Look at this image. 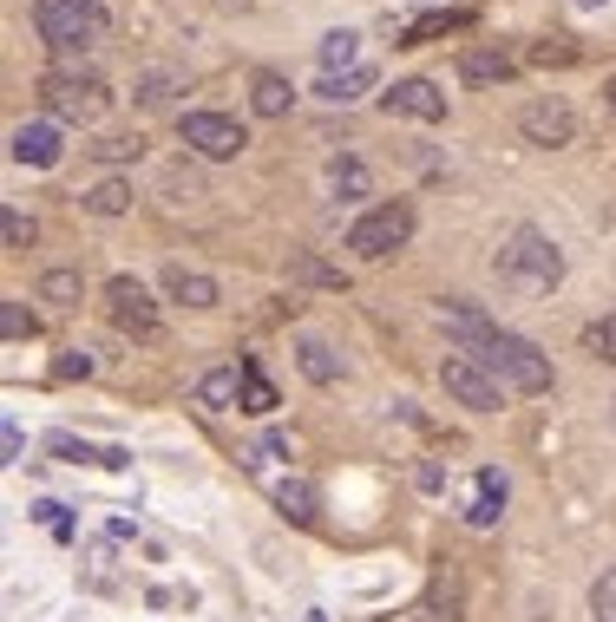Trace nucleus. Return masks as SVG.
<instances>
[{
  "label": "nucleus",
  "instance_id": "11",
  "mask_svg": "<svg viewBox=\"0 0 616 622\" xmlns=\"http://www.w3.org/2000/svg\"><path fill=\"white\" fill-rule=\"evenodd\" d=\"M59 151H66V144H59V118H33V125H20V131H13V157H20V164H33V171H53V164H59Z\"/></svg>",
  "mask_w": 616,
  "mask_h": 622
},
{
  "label": "nucleus",
  "instance_id": "27",
  "mask_svg": "<svg viewBox=\"0 0 616 622\" xmlns=\"http://www.w3.org/2000/svg\"><path fill=\"white\" fill-rule=\"evenodd\" d=\"M584 348H591L597 361H611V367H616V315H597V321L584 328Z\"/></svg>",
  "mask_w": 616,
  "mask_h": 622
},
{
  "label": "nucleus",
  "instance_id": "22",
  "mask_svg": "<svg viewBox=\"0 0 616 622\" xmlns=\"http://www.w3.org/2000/svg\"><path fill=\"white\" fill-rule=\"evenodd\" d=\"M85 210H92V216H125V210H131V184L105 177L98 190H85Z\"/></svg>",
  "mask_w": 616,
  "mask_h": 622
},
{
  "label": "nucleus",
  "instance_id": "20",
  "mask_svg": "<svg viewBox=\"0 0 616 622\" xmlns=\"http://www.w3.org/2000/svg\"><path fill=\"white\" fill-rule=\"evenodd\" d=\"M295 354H302V374H309L315 387H335V380H341V361H335V348H328V341H315V335H309Z\"/></svg>",
  "mask_w": 616,
  "mask_h": 622
},
{
  "label": "nucleus",
  "instance_id": "16",
  "mask_svg": "<svg viewBox=\"0 0 616 622\" xmlns=\"http://www.w3.org/2000/svg\"><path fill=\"white\" fill-rule=\"evenodd\" d=\"M197 400H204V407H217V413L243 407V367H210V374L197 380Z\"/></svg>",
  "mask_w": 616,
  "mask_h": 622
},
{
  "label": "nucleus",
  "instance_id": "8",
  "mask_svg": "<svg viewBox=\"0 0 616 622\" xmlns=\"http://www.w3.org/2000/svg\"><path fill=\"white\" fill-rule=\"evenodd\" d=\"M184 144H190L197 157L223 164V157H236L249 138H243V125H236V118H223V112H184Z\"/></svg>",
  "mask_w": 616,
  "mask_h": 622
},
{
  "label": "nucleus",
  "instance_id": "26",
  "mask_svg": "<svg viewBox=\"0 0 616 622\" xmlns=\"http://www.w3.org/2000/svg\"><path fill=\"white\" fill-rule=\"evenodd\" d=\"M328 184H335V190H348V197H368V164H361V157H335Z\"/></svg>",
  "mask_w": 616,
  "mask_h": 622
},
{
  "label": "nucleus",
  "instance_id": "4",
  "mask_svg": "<svg viewBox=\"0 0 616 622\" xmlns=\"http://www.w3.org/2000/svg\"><path fill=\"white\" fill-rule=\"evenodd\" d=\"M407 236H414V203L387 197V203H374L368 216H355V230H348V249H355V256H368V262H381V256L407 249Z\"/></svg>",
  "mask_w": 616,
  "mask_h": 622
},
{
  "label": "nucleus",
  "instance_id": "17",
  "mask_svg": "<svg viewBox=\"0 0 616 622\" xmlns=\"http://www.w3.org/2000/svg\"><path fill=\"white\" fill-rule=\"evenodd\" d=\"M276 505H282L295 525H315V512H322V492H315L309 479H276Z\"/></svg>",
  "mask_w": 616,
  "mask_h": 622
},
{
  "label": "nucleus",
  "instance_id": "5",
  "mask_svg": "<svg viewBox=\"0 0 616 622\" xmlns=\"http://www.w3.org/2000/svg\"><path fill=\"white\" fill-rule=\"evenodd\" d=\"M39 98H46V112H53L59 125H92V118L112 105V92H105L92 72H46V79H39Z\"/></svg>",
  "mask_w": 616,
  "mask_h": 622
},
{
  "label": "nucleus",
  "instance_id": "38",
  "mask_svg": "<svg viewBox=\"0 0 616 622\" xmlns=\"http://www.w3.org/2000/svg\"><path fill=\"white\" fill-rule=\"evenodd\" d=\"M578 7H604V0H578Z\"/></svg>",
  "mask_w": 616,
  "mask_h": 622
},
{
  "label": "nucleus",
  "instance_id": "29",
  "mask_svg": "<svg viewBox=\"0 0 616 622\" xmlns=\"http://www.w3.org/2000/svg\"><path fill=\"white\" fill-rule=\"evenodd\" d=\"M473 13H433V20H420L414 33H407V46H420V39H433V33H453V26H466Z\"/></svg>",
  "mask_w": 616,
  "mask_h": 622
},
{
  "label": "nucleus",
  "instance_id": "28",
  "mask_svg": "<svg viewBox=\"0 0 616 622\" xmlns=\"http://www.w3.org/2000/svg\"><path fill=\"white\" fill-rule=\"evenodd\" d=\"M591 622H616V571L591 584Z\"/></svg>",
  "mask_w": 616,
  "mask_h": 622
},
{
  "label": "nucleus",
  "instance_id": "19",
  "mask_svg": "<svg viewBox=\"0 0 616 622\" xmlns=\"http://www.w3.org/2000/svg\"><path fill=\"white\" fill-rule=\"evenodd\" d=\"M368 85H374V72H368V66H355V72H322V85H315V92H322L328 105H355Z\"/></svg>",
  "mask_w": 616,
  "mask_h": 622
},
{
  "label": "nucleus",
  "instance_id": "24",
  "mask_svg": "<svg viewBox=\"0 0 616 622\" xmlns=\"http://www.w3.org/2000/svg\"><path fill=\"white\" fill-rule=\"evenodd\" d=\"M355 52H361V33H348V26L328 33V39H322V72H341V66L355 72Z\"/></svg>",
  "mask_w": 616,
  "mask_h": 622
},
{
  "label": "nucleus",
  "instance_id": "36",
  "mask_svg": "<svg viewBox=\"0 0 616 622\" xmlns=\"http://www.w3.org/2000/svg\"><path fill=\"white\" fill-rule=\"evenodd\" d=\"M138 151H144V138H105V144H98V157H112V164H118V157H138Z\"/></svg>",
  "mask_w": 616,
  "mask_h": 622
},
{
  "label": "nucleus",
  "instance_id": "6",
  "mask_svg": "<svg viewBox=\"0 0 616 622\" xmlns=\"http://www.w3.org/2000/svg\"><path fill=\"white\" fill-rule=\"evenodd\" d=\"M440 387H446L466 413H499V400H505V394H499V374H492L479 354H446V361H440Z\"/></svg>",
  "mask_w": 616,
  "mask_h": 622
},
{
  "label": "nucleus",
  "instance_id": "2",
  "mask_svg": "<svg viewBox=\"0 0 616 622\" xmlns=\"http://www.w3.org/2000/svg\"><path fill=\"white\" fill-rule=\"evenodd\" d=\"M33 26L53 52H92L112 33L105 0H33Z\"/></svg>",
  "mask_w": 616,
  "mask_h": 622
},
{
  "label": "nucleus",
  "instance_id": "33",
  "mask_svg": "<svg viewBox=\"0 0 616 622\" xmlns=\"http://www.w3.org/2000/svg\"><path fill=\"white\" fill-rule=\"evenodd\" d=\"M414 622H460V603H453V597H427V603L414 610Z\"/></svg>",
  "mask_w": 616,
  "mask_h": 622
},
{
  "label": "nucleus",
  "instance_id": "12",
  "mask_svg": "<svg viewBox=\"0 0 616 622\" xmlns=\"http://www.w3.org/2000/svg\"><path fill=\"white\" fill-rule=\"evenodd\" d=\"M512 72H519V59H512L505 46H466V52H460V79H466V85H505Z\"/></svg>",
  "mask_w": 616,
  "mask_h": 622
},
{
  "label": "nucleus",
  "instance_id": "1",
  "mask_svg": "<svg viewBox=\"0 0 616 622\" xmlns=\"http://www.w3.org/2000/svg\"><path fill=\"white\" fill-rule=\"evenodd\" d=\"M492 269H499V282L532 289V295H545V289H558V282H565V256H558V243H551L545 230H532V223H519V230L499 243Z\"/></svg>",
  "mask_w": 616,
  "mask_h": 622
},
{
  "label": "nucleus",
  "instance_id": "13",
  "mask_svg": "<svg viewBox=\"0 0 616 622\" xmlns=\"http://www.w3.org/2000/svg\"><path fill=\"white\" fill-rule=\"evenodd\" d=\"M440 321H446V328H453V335H460L473 354H479V348L499 335V328L486 321V308H473V302H460V295H446V302H440Z\"/></svg>",
  "mask_w": 616,
  "mask_h": 622
},
{
  "label": "nucleus",
  "instance_id": "10",
  "mask_svg": "<svg viewBox=\"0 0 616 622\" xmlns=\"http://www.w3.org/2000/svg\"><path fill=\"white\" fill-rule=\"evenodd\" d=\"M381 105H387V112H400V118H427V125H440V118H446V92H440L433 79H400L394 92H381Z\"/></svg>",
  "mask_w": 616,
  "mask_h": 622
},
{
  "label": "nucleus",
  "instance_id": "14",
  "mask_svg": "<svg viewBox=\"0 0 616 622\" xmlns=\"http://www.w3.org/2000/svg\"><path fill=\"white\" fill-rule=\"evenodd\" d=\"M164 295L184 302V308H217V282H210L204 269H184V262L164 269Z\"/></svg>",
  "mask_w": 616,
  "mask_h": 622
},
{
  "label": "nucleus",
  "instance_id": "7",
  "mask_svg": "<svg viewBox=\"0 0 616 622\" xmlns=\"http://www.w3.org/2000/svg\"><path fill=\"white\" fill-rule=\"evenodd\" d=\"M105 308H112V328H125L138 341H158V308H151V295H144L138 275H112L105 282Z\"/></svg>",
  "mask_w": 616,
  "mask_h": 622
},
{
  "label": "nucleus",
  "instance_id": "37",
  "mask_svg": "<svg viewBox=\"0 0 616 622\" xmlns=\"http://www.w3.org/2000/svg\"><path fill=\"white\" fill-rule=\"evenodd\" d=\"M604 98H611V112H616V79H611V85H604Z\"/></svg>",
  "mask_w": 616,
  "mask_h": 622
},
{
  "label": "nucleus",
  "instance_id": "30",
  "mask_svg": "<svg viewBox=\"0 0 616 622\" xmlns=\"http://www.w3.org/2000/svg\"><path fill=\"white\" fill-rule=\"evenodd\" d=\"M532 59H538V66H578V46H571V39H538Z\"/></svg>",
  "mask_w": 616,
  "mask_h": 622
},
{
  "label": "nucleus",
  "instance_id": "15",
  "mask_svg": "<svg viewBox=\"0 0 616 622\" xmlns=\"http://www.w3.org/2000/svg\"><path fill=\"white\" fill-rule=\"evenodd\" d=\"M499 518H505V479L486 466V472L473 479V498H466V525H479V531H486V525H499Z\"/></svg>",
  "mask_w": 616,
  "mask_h": 622
},
{
  "label": "nucleus",
  "instance_id": "9",
  "mask_svg": "<svg viewBox=\"0 0 616 622\" xmlns=\"http://www.w3.org/2000/svg\"><path fill=\"white\" fill-rule=\"evenodd\" d=\"M519 131H525L532 144H551V151H558V144L578 138V112H571L565 98H532V105L519 112Z\"/></svg>",
  "mask_w": 616,
  "mask_h": 622
},
{
  "label": "nucleus",
  "instance_id": "32",
  "mask_svg": "<svg viewBox=\"0 0 616 622\" xmlns=\"http://www.w3.org/2000/svg\"><path fill=\"white\" fill-rule=\"evenodd\" d=\"M171 92H177V79H164V72H151V79L138 85V105H171Z\"/></svg>",
  "mask_w": 616,
  "mask_h": 622
},
{
  "label": "nucleus",
  "instance_id": "34",
  "mask_svg": "<svg viewBox=\"0 0 616 622\" xmlns=\"http://www.w3.org/2000/svg\"><path fill=\"white\" fill-rule=\"evenodd\" d=\"M295 275H302V282H328V289H341V269H322L315 256H295Z\"/></svg>",
  "mask_w": 616,
  "mask_h": 622
},
{
  "label": "nucleus",
  "instance_id": "25",
  "mask_svg": "<svg viewBox=\"0 0 616 622\" xmlns=\"http://www.w3.org/2000/svg\"><path fill=\"white\" fill-rule=\"evenodd\" d=\"M0 335H7V341H33V335H39V321H33V308L7 295V302H0Z\"/></svg>",
  "mask_w": 616,
  "mask_h": 622
},
{
  "label": "nucleus",
  "instance_id": "18",
  "mask_svg": "<svg viewBox=\"0 0 616 622\" xmlns=\"http://www.w3.org/2000/svg\"><path fill=\"white\" fill-rule=\"evenodd\" d=\"M289 98H295V92H289V79H282V72H256V79H249V105H256L263 118H282V112H289Z\"/></svg>",
  "mask_w": 616,
  "mask_h": 622
},
{
  "label": "nucleus",
  "instance_id": "23",
  "mask_svg": "<svg viewBox=\"0 0 616 622\" xmlns=\"http://www.w3.org/2000/svg\"><path fill=\"white\" fill-rule=\"evenodd\" d=\"M243 367V413H276V387L263 380V367L256 361H236Z\"/></svg>",
  "mask_w": 616,
  "mask_h": 622
},
{
  "label": "nucleus",
  "instance_id": "3",
  "mask_svg": "<svg viewBox=\"0 0 616 622\" xmlns=\"http://www.w3.org/2000/svg\"><path fill=\"white\" fill-rule=\"evenodd\" d=\"M479 361H486L512 394H551V361H545L525 335H505V328H499V335L479 348Z\"/></svg>",
  "mask_w": 616,
  "mask_h": 622
},
{
  "label": "nucleus",
  "instance_id": "21",
  "mask_svg": "<svg viewBox=\"0 0 616 622\" xmlns=\"http://www.w3.org/2000/svg\"><path fill=\"white\" fill-rule=\"evenodd\" d=\"M79 295H85L79 269H46V275H39V302H53V308H79Z\"/></svg>",
  "mask_w": 616,
  "mask_h": 622
},
{
  "label": "nucleus",
  "instance_id": "35",
  "mask_svg": "<svg viewBox=\"0 0 616 622\" xmlns=\"http://www.w3.org/2000/svg\"><path fill=\"white\" fill-rule=\"evenodd\" d=\"M53 374H59V380H85V374H92V354H85V348H72V354H59V367H53Z\"/></svg>",
  "mask_w": 616,
  "mask_h": 622
},
{
  "label": "nucleus",
  "instance_id": "31",
  "mask_svg": "<svg viewBox=\"0 0 616 622\" xmlns=\"http://www.w3.org/2000/svg\"><path fill=\"white\" fill-rule=\"evenodd\" d=\"M0 236H7V249H26V243H33V216H20V210H0Z\"/></svg>",
  "mask_w": 616,
  "mask_h": 622
}]
</instances>
